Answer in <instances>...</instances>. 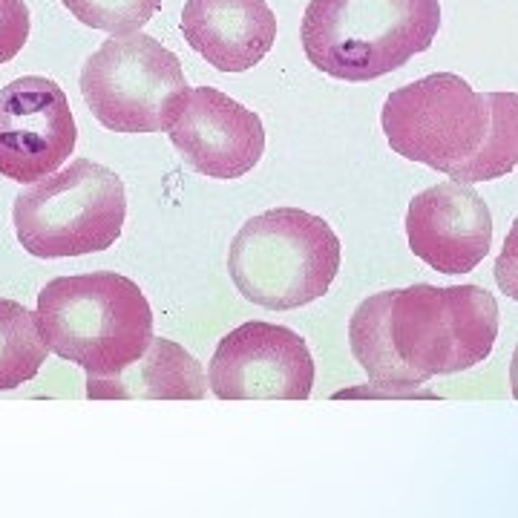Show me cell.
<instances>
[{
    "instance_id": "cell-10",
    "label": "cell",
    "mask_w": 518,
    "mask_h": 518,
    "mask_svg": "<svg viewBox=\"0 0 518 518\" xmlns=\"http://www.w3.org/2000/svg\"><path fill=\"white\" fill-rule=\"evenodd\" d=\"M167 136L196 173L222 182L251 173L265 153L262 118L216 87L188 90Z\"/></svg>"
},
{
    "instance_id": "cell-15",
    "label": "cell",
    "mask_w": 518,
    "mask_h": 518,
    "mask_svg": "<svg viewBox=\"0 0 518 518\" xmlns=\"http://www.w3.org/2000/svg\"><path fill=\"white\" fill-rule=\"evenodd\" d=\"M75 21L110 35L139 32L162 6V0H61Z\"/></svg>"
},
{
    "instance_id": "cell-1",
    "label": "cell",
    "mask_w": 518,
    "mask_h": 518,
    "mask_svg": "<svg viewBox=\"0 0 518 518\" xmlns=\"http://www.w3.org/2000/svg\"><path fill=\"white\" fill-rule=\"evenodd\" d=\"M498 337V303L481 285L418 283L354 308L349 343L369 380L409 395L429 377L484 363Z\"/></svg>"
},
{
    "instance_id": "cell-16",
    "label": "cell",
    "mask_w": 518,
    "mask_h": 518,
    "mask_svg": "<svg viewBox=\"0 0 518 518\" xmlns=\"http://www.w3.org/2000/svg\"><path fill=\"white\" fill-rule=\"evenodd\" d=\"M29 38V9L24 0H0V64H9Z\"/></svg>"
},
{
    "instance_id": "cell-13",
    "label": "cell",
    "mask_w": 518,
    "mask_h": 518,
    "mask_svg": "<svg viewBox=\"0 0 518 518\" xmlns=\"http://www.w3.org/2000/svg\"><path fill=\"white\" fill-rule=\"evenodd\" d=\"M208 377L185 346L153 337L127 369L116 375H87L90 401H202Z\"/></svg>"
},
{
    "instance_id": "cell-6",
    "label": "cell",
    "mask_w": 518,
    "mask_h": 518,
    "mask_svg": "<svg viewBox=\"0 0 518 518\" xmlns=\"http://www.w3.org/2000/svg\"><path fill=\"white\" fill-rule=\"evenodd\" d=\"M127 219L124 182L93 159H75L15 196L12 222L26 254L87 257L116 245Z\"/></svg>"
},
{
    "instance_id": "cell-7",
    "label": "cell",
    "mask_w": 518,
    "mask_h": 518,
    "mask_svg": "<svg viewBox=\"0 0 518 518\" xmlns=\"http://www.w3.org/2000/svg\"><path fill=\"white\" fill-rule=\"evenodd\" d=\"M90 113L113 133H162L182 113L188 78L153 35H110L81 70Z\"/></svg>"
},
{
    "instance_id": "cell-8",
    "label": "cell",
    "mask_w": 518,
    "mask_h": 518,
    "mask_svg": "<svg viewBox=\"0 0 518 518\" xmlns=\"http://www.w3.org/2000/svg\"><path fill=\"white\" fill-rule=\"evenodd\" d=\"M208 386L219 401H306L314 360L294 329L251 320L219 340Z\"/></svg>"
},
{
    "instance_id": "cell-4",
    "label": "cell",
    "mask_w": 518,
    "mask_h": 518,
    "mask_svg": "<svg viewBox=\"0 0 518 518\" xmlns=\"http://www.w3.org/2000/svg\"><path fill=\"white\" fill-rule=\"evenodd\" d=\"M441 29L438 0H311L303 49L337 81H375L426 52Z\"/></svg>"
},
{
    "instance_id": "cell-12",
    "label": "cell",
    "mask_w": 518,
    "mask_h": 518,
    "mask_svg": "<svg viewBox=\"0 0 518 518\" xmlns=\"http://www.w3.org/2000/svg\"><path fill=\"white\" fill-rule=\"evenodd\" d=\"M182 35L213 70L248 72L277 41V15L268 0H188Z\"/></svg>"
},
{
    "instance_id": "cell-2",
    "label": "cell",
    "mask_w": 518,
    "mask_h": 518,
    "mask_svg": "<svg viewBox=\"0 0 518 518\" xmlns=\"http://www.w3.org/2000/svg\"><path fill=\"white\" fill-rule=\"evenodd\" d=\"M380 124L398 156L467 185L518 167V93H475L455 72L395 90Z\"/></svg>"
},
{
    "instance_id": "cell-5",
    "label": "cell",
    "mask_w": 518,
    "mask_h": 518,
    "mask_svg": "<svg viewBox=\"0 0 518 518\" xmlns=\"http://www.w3.org/2000/svg\"><path fill=\"white\" fill-rule=\"evenodd\" d=\"M228 271L245 300L291 311L329 291L340 271V239L323 216L274 208L239 228L228 251Z\"/></svg>"
},
{
    "instance_id": "cell-11",
    "label": "cell",
    "mask_w": 518,
    "mask_h": 518,
    "mask_svg": "<svg viewBox=\"0 0 518 518\" xmlns=\"http://www.w3.org/2000/svg\"><path fill=\"white\" fill-rule=\"evenodd\" d=\"M409 248L441 274H470L493 248V213L478 190L449 179L421 190L406 211Z\"/></svg>"
},
{
    "instance_id": "cell-9",
    "label": "cell",
    "mask_w": 518,
    "mask_h": 518,
    "mask_svg": "<svg viewBox=\"0 0 518 518\" xmlns=\"http://www.w3.org/2000/svg\"><path fill=\"white\" fill-rule=\"evenodd\" d=\"M78 142L67 93L44 75L15 78L0 90V176L32 185L61 170Z\"/></svg>"
},
{
    "instance_id": "cell-18",
    "label": "cell",
    "mask_w": 518,
    "mask_h": 518,
    "mask_svg": "<svg viewBox=\"0 0 518 518\" xmlns=\"http://www.w3.org/2000/svg\"><path fill=\"white\" fill-rule=\"evenodd\" d=\"M510 386H513V398L518 401V346L513 352V360H510Z\"/></svg>"
},
{
    "instance_id": "cell-14",
    "label": "cell",
    "mask_w": 518,
    "mask_h": 518,
    "mask_svg": "<svg viewBox=\"0 0 518 518\" xmlns=\"http://www.w3.org/2000/svg\"><path fill=\"white\" fill-rule=\"evenodd\" d=\"M47 352L38 314L0 297V392L29 383L47 363Z\"/></svg>"
},
{
    "instance_id": "cell-3",
    "label": "cell",
    "mask_w": 518,
    "mask_h": 518,
    "mask_svg": "<svg viewBox=\"0 0 518 518\" xmlns=\"http://www.w3.org/2000/svg\"><path fill=\"white\" fill-rule=\"evenodd\" d=\"M35 314L49 352L93 377L127 369L153 340V308L144 291L116 271L49 280Z\"/></svg>"
},
{
    "instance_id": "cell-17",
    "label": "cell",
    "mask_w": 518,
    "mask_h": 518,
    "mask_svg": "<svg viewBox=\"0 0 518 518\" xmlns=\"http://www.w3.org/2000/svg\"><path fill=\"white\" fill-rule=\"evenodd\" d=\"M495 283L498 288L518 303V219L504 239V248L495 259Z\"/></svg>"
}]
</instances>
